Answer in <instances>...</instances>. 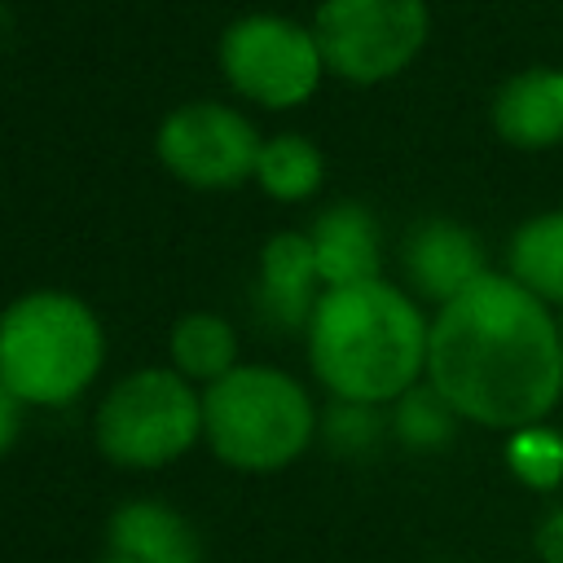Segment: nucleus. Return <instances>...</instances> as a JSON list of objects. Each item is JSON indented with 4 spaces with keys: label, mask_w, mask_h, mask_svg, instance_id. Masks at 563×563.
Returning a JSON list of instances; mask_svg holds the SVG:
<instances>
[{
    "label": "nucleus",
    "mask_w": 563,
    "mask_h": 563,
    "mask_svg": "<svg viewBox=\"0 0 563 563\" xmlns=\"http://www.w3.org/2000/svg\"><path fill=\"white\" fill-rule=\"evenodd\" d=\"M427 378L457 418L528 431L563 396V330L515 277L484 273L431 321Z\"/></svg>",
    "instance_id": "obj_1"
},
{
    "label": "nucleus",
    "mask_w": 563,
    "mask_h": 563,
    "mask_svg": "<svg viewBox=\"0 0 563 563\" xmlns=\"http://www.w3.org/2000/svg\"><path fill=\"white\" fill-rule=\"evenodd\" d=\"M431 325L413 299L387 282L321 290L308 321V361L343 405L409 396L427 369Z\"/></svg>",
    "instance_id": "obj_2"
},
{
    "label": "nucleus",
    "mask_w": 563,
    "mask_h": 563,
    "mask_svg": "<svg viewBox=\"0 0 563 563\" xmlns=\"http://www.w3.org/2000/svg\"><path fill=\"white\" fill-rule=\"evenodd\" d=\"M92 308L66 290H31L0 312V383L22 405H66L101 369Z\"/></svg>",
    "instance_id": "obj_3"
},
{
    "label": "nucleus",
    "mask_w": 563,
    "mask_h": 563,
    "mask_svg": "<svg viewBox=\"0 0 563 563\" xmlns=\"http://www.w3.org/2000/svg\"><path fill=\"white\" fill-rule=\"evenodd\" d=\"M317 431L308 391L273 365H238L202 391V435L233 471H282Z\"/></svg>",
    "instance_id": "obj_4"
},
{
    "label": "nucleus",
    "mask_w": 563,
    "mask_h": 563,
    "mask_svg": "<svg viewBox=\"0 0 563 563\" xmlns=\"http://www.w3.org/2000/svg\"><path fill=\"white\" fill-rule=\"evenodd\" d=\"M92 435L114 466H167L202 435V396L176 369H136L106 391Z\"/></svg>",
    "instance_id": "obj_5"
},
{
    "label": "nucleus",
    "mask_w": 563,
    "mask_h": 563,
    "mask_svg": "<svg viewBox=\"0 0 563 563\" xmlns=\"http://www.w3.org/2000/svg\"><path fill=\"white\" fill-rule=\"evenodd\" d=\"M312 35L334 75L378 84L405 70L422 48L427 0H321Z\"/></svg>",
    "instance_id": "obj_6"
},
{
    "label": "nucleus",
    "mask_w": 563,
    "mask_h": 563,
    "mask_svg": "<svg viewBox=\"0 0 563 563\" xmlns=\"http://www.w3.org/2000/svg\"><path fill=\"white\" fill-rule=\"evenodd\" d=\"M224 79L260 106H299L321 79L317 35L290 18L251 13L220 35Z\"/></svg>",
    "instance_id": "obj_7"
},
{
    "label": "nucleus",
    "mask_w": 563,
    "mask_h": 563,
    "mask_svg": "<svg viewBox=\"0 0 563 563\" xmlns=\"http://www.w3.org/2000/svg\"><path fill=\"white\" fill-rule=\"evenodd\" d=\"M260 136L246 123V114L216 106V101H189L172 110L158 128V158L172 176L198 189H229L246 176H255L260 163Z\"/></svg>",
    "instance_id": "obj_8"
},
{
    "label": "nucleus",
    "mask_w": 563,
    "mask_h": 563,
    "mask_svg": "<svg viewBox=\"0 0 563 563\" xmlns=\"http://www.w3.org/2000/svg\"><path fill=\"white\" fill-rule=\"evenodd\" d=\"M405 268L422 295L440 299V308L484 277L479 242L453 220H422L405 238Z\"/></svg>",
    "instance_id": "obj_9"
},
{
    "label": "nucleus",
    "mask_w": 563,
    "mask_h": 563,
    "mask_svg": "<svg viewBox=\"0 0 563 563\" xmlns=\"http://www.w3.org/2000/svg\"><path fill=\"white\" fill-rule=\"evenodd\" d=\"M493 128L519 150L563 141V70H523L497 88Z\"/></svg>",
    "instance_id": "obj_10"
},
{
    "label": "nucleus",
    "mask_w": 563,
    "mask_h": 563,
    "mask_svg": "<svg viewBox=\"0 0 563 563\" xmlns=\"http://www.w3.org/2000/svg\"><path fill=\"white\" fill-rule=\"evenodd\" d=\"M308 242H312L317 273L325 282V290L378 282V229H374V220H369L365 207H356V202L330 207L312 224Z\"/></svg>",
    "instance_id": "obj_11"
},
{
    "label": "nucleus",
    "mask_w": 563,
    "mask_h": 563,
    "mask_svg": "<svg viewBox=\"0 0 563 563\" xmlns=\"http://www.w3.org/2000/svg\"><path fill=\"white\" fill-rule=\"evenodd\" d=\"M110 554L132 563H198V537L167 501L136 497L110 515Z\"/></svg>",
    "instance_id": "obj_12"
},
{
    "label": "nucleus",
    "mask_w": 563,
    "mask_h": 563,
    "mask_svg": "<svg viewBox=\"0 0 563 563\" xmlns=\"http://www.w3.org/2000/svg\"><path fill=\"white\" fill-rule=\"evenodd\" d=\"M317 255L308 233H273L260 255V299L264 312L282 325H308L317 308Z\"/></svg>",
    "instance_id": "obj_13"
},
{
    "label": "nucleus",
    "mask_w": 563,
    "mask_h": 563,
    "mask_svg": "<svg viewBox=\"0 0 563 563\" xmlns=\"http://www.w3.org/2000/svg\"><path fill=\"white\" fill-rule=\"evenodd\" d=\"M172 361H176V374L185 378H202L207 387L216 378H224L229 369H238V334L224 317L216 312H189L172 325Z\"/></svg>",
    "instance_id": "obj_14"
},
{
    "label": "nucleus",
    "mask_w": 563,
    "mask_h": 563,
    "mask_svg": "<svg viewBox=\"0 0 563 563\" xmlns=\"http://www.w3.org/2000/svg\"><path fill=\"white\" fill-rule=\"evenodd\" d=\"M510 273L541 303H563V211L528 220L510 242Z\"/></svg>",
    "instance_id": "obj_15"
},
{
    "label": "nucleus",
    "mask_w": 563,
    "mask_h": 563,
    "mask_svg": "<svg viewBox=\"0 0 563 563\" xmlns=\"http://www.w3.org/2000/svg\"><path fill=\"white\" fill-rule=\"evenodd\" d=\"M255 180L282 198V202H299L321 185V154L308 136H273L260 145V163H255Z\"/></svg>",
    "instance_id": "obj_16"
},
{
    "label": "nucleus",
    "mask_w": 563,
    "mask_h": 563,
    "mask_svg": "<svg viewBox=\"0 0 563 563\" xmlns=\"http://www.w3.org/2000/svg\"><path fill=\"white\" fill-rule=\"evenodd\" d=\"M449 413L453 409L435 391H409L405 396V409H400V431H405V440H440L449 431L444 427Z\"/></svg>",
    "instance_id": "obj_17"
},
{
    "label": "nucleus",
    "mask_w": 563,
    "mask_h": 563,
    "mask_svg": "<svg viewBox=\"0 0 563 563\" xmlns=\"http://www.w3.org/2000/svg\"><path fill=\"white\" fill-rule=\"evenodd\" d=\"M510 453H532V462H519V475H528V479H537V484H550L554 475H559V466H563V449H559V440L554 435H541V431H519V440L510 444Z\"/></svg>",
    "instance_id": "obj_18"
},
{
    "label": "nucleus",
    "mask_w": 563,
    "mask_h": 563,
    "mask_svg": "<svg viewBox=\"0 0 563 563\" xmlns=\"http://www.w3.org/2000/svg\"><path fill=\"white\" fill-rule=\"evenodd\" d=\"M18 427H22V400L0 383V453H9V449H13Z\"/></svg>",
    "instance_id": "obj_19"
},
{
    "label": "nucleus",
    "mask_w": 563,
    "mask_h": 563,
    "mask_svg": "<svg viewBox=\"0 0 563 563\" xmlns=\"http://www.w3.org/2000/svg\"><path fill=\"white\" fill-rule=\"evenodd\" d=\"M97 563H132V559H123V554H106V559H97Z\"/></svg>",
    "instance_id": "obj_20"
}]
</instances>
